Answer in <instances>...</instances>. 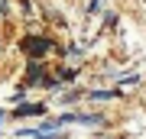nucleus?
<instances>
[{
	"label": "nucleus",
	"mask_w": 146,
	"mask_h": 139,
	"mask_svg": "<svg viewBox=\"0 0 146 139\" xmlns=\"http://www.w3.org/2000/svg\"><path fill=\"white\" fill-rule=\"evenodd\" d=\"M98 7H101V0H91V3H88V13H98Z\"/></svg>",
	"instance_id": "nucleus-7"
},
{
	"label": "nucleus",
	"mask_w": 146,
	"mask_h": 139,
	"mask_svg": "<svg viewBox=\"0 0 146 139\" xmlns=\"http://www.w3.org/2000/svg\"><path fill=\"white\" fill-rule=\"evenodd\" d=\"M75 123H81V126H101L104 117L101 113H75Z\"/></svg>",
	"instance_id": "nucleus-4"
},
{
	"label": "nucleus",
	"mask_w": 146,
	"mask_h": 139,
	"mask_svg": "<svg viewBox=\"0 0 146 139\" xmlns=\"http://www.w3.org/2000/svg\"><path fill=\"white\" fill-rule=\"evenodd\" d=\"M7 10H10V7H7V0H0V16H7Z\"/></svg>",
	"instance_id": "nucleus-8"
},
{
	"label": "nucleus",
	"mask_w": 146,
	"mask_h": 139,
	"mask_svg": "<svg viewBox=\"0 0 146 139\" xmlns=\"http://www.w3.org/2000/svg\"><path fill=\"white\" fill-rule=\"evenodd\" d=\"M75 74H78L75 68H62V71H58V84H72V81H75Z\"/></svg>",
	"instance_id": "nucleus-6"
},
{
	"label": "nucleus",
	"mask_w": 146,
	"mask_h": 139,
	"mask_svg": "<svg viewBox=\"0 0 146 139\" xmlns=\"http://www.w3.org/2000/svg\"><path fill=\"white\" fill-rule=\"evenodd\" d=\"M13 113L16 117H42V113H46V103H20Z\"/></svg>",
	"instance_id": "nucleus-2"
},
{
	"label": "nucleus",
	"mask_w": 146,
	"mask_h": 139,
	"mask_svg": "<svg viewBox=\"0 0 146 139\" xmlns=\"http://www.w3.org/2000/svg\"><path fill=\"white\" fill-rule=\"evenodd\" d=\"M88 97H91V100H117L120 91H91Z\"/></svg>",
	"instance_id": "nucleus-5"
},
{
	"label": "nucleus",
	"mask_w": 146,
	"mask_h": 139,
	"mask_svg": "<svg viewBox=\"0 0 146 139\" xmlns=\"http://www.w3.org/2000/svg\"><path fill=\"white\" fill-rule=\"evenodd\" d=\"M42 78H46V68H42L39 62H29V68H26V81H29V84H39Z\"/></svg>",
	"instance_id": "nucleus-3"
},
{
	"label": "nucleus",
	"mask_w": 146,
	"mask_h": 139,
	"mask_svg": "<svg viewBox=\"0 0 146 139\" xmlns=\"http://www.w3.org/2000/svg\"><path fill=\"white\" fill-rule=\"evenodd\" d=\"M3 117H7V113H3V110H0V123H3Z\"/></svg>",
	"instance_id": "nucleus-9"
},
{
	"label": "nucleus",
	"mask_w": 146,
	"mask_h": 139,
	"mask_svg": "<svg viewBox=\"0 0 146 139\" xmlns=\"http://www.w3.org/2000/svg\"><path fill=\"white\" fill-rule=\"evenodd\" d=\"M20 45H23V52H26L29 58H42V55H49V52L55 49V42L46 39V36H26Z\"/></svg>",
	"instance_id": "nucleus-1"
}]
</instances>
